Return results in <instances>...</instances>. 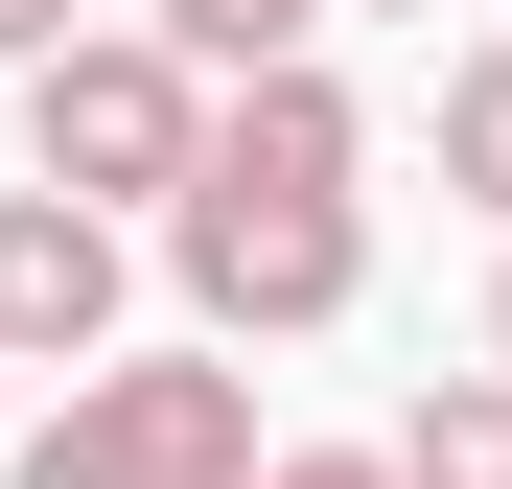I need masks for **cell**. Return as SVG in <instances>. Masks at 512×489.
Here are the masks:
<instances>
[{
  "label": "cell",
  "instance_id": "obj_2",
  "mask_svg": "<svg viewBox=\"0 0 512 489\" xmlns=\"http://www.w3.org/2000/svg\"><path fill=\"white\" fill-rule=\"evenodd\" d=\"M0 489H256V373L233 350H94L0 443Z\"/></svg>",
  "mask_w": 512,
  "mask_h": 489
},
{
  "label": "cell",
  "instance_id": "obj_7",
  "mask_svg": "<svg viewBox=\"0 0 512 489\" xmlns=\"http://www.w3.org/2000/svg\"><path fill=\"white\" fill-rule=\"evenodd\" d=\"M396 489H512V373H443L396 420Z\"/></svg>",
  "mask_w": 512,
  "mask_h": 489
},
{
  "label": "cell",
  "instance_id": "obj_12",
  "mask_svg": "<svg viewBox=\"0 0 512 489\" xmlns=\"http://www.w3.org/2000/svg\"><path fill=\"white\" fill-rule=\"evenodd\" d=\"M396 24H443V0H396Z\"/></svg>",
  "mask_w": 512,
  "mask_h": 489
},
{
  "label": "cell",
  "instance_id": "obj_10",
  "mask_svg": "<svg viewBox=\"0 0 512 489\" xmlns=\"http://www.w3.org/2000/svg\"><path fill=\"white\" fill-rule=\"evenodd\" d=\"M70 24H94V0H0V70H47V47H70Z\"/></svg>",
  "mask_w": 512,
  "mask_h": 489
},
{
  "label": "cell",
  "instance_id": "obj_5",
  "mask_svg": "<svg viewBox=\"0 0 512 489\" xmlns=\"http://www.w3.org/2000/svg\"><path fill=\"white\" fill-rule=\"evenodd\" d=\"M210 163H233V187H373V94H350V70H233V94H210Z\"/></svg>",
  "mask_w": 512,
  "mask_h": 489
},
{
  "label": "cell",
  "instance_id": "obj_13",
  "mask_svg": "<svg viewBox=\"0 0 512 489\" xmlns=\"http://www.w3.org/2000/svg\"><path fill=\"white\" fill-rule=\"evenodd\" d=\"M0 443H24V420H0Z\"/></svg>",
  "mask_w": 512,
  "mask_h": 489
},
{
  "label": "cell",
  "instance_id": "obj_6",
  "mask_svg": "<svg viewBox=\"0 0 512 489\" xmlns=\"http://www.w3.org/2000/svg\"><path fill=\"white\" fill-rule=\"evenodd\" d=\"M140 24H163V47H187V70H210V94H233V70H303L326 24H350V0H140Z\"/></svg>",
  "mask_w": 512,
  "mask_h": 489
},
{
  "label": "cell",
  "instance_id": "obj_9",
  "mask_svg": "<svg viewBox=\"0 0 512 489\" xmlns=\"http://www.w3.org/2000/svg\"><path fill=\"white\" fill-rule=\"evenodd\" d=\"M256 489H396V443H256Z\"/></svg>",
  "mask_w": 512,
  "mask_h": 489
},
{
  "label": "cell",
  "instance_id": "obj_1",
  "mask_svg": "<svg viewBox=\"0 0 512 489\" xmlns=\"http://www.w3.org/2000/svg\"><path fill=\"white\" fill-rule=\"evenodd\" d=\"M163 257H187L210 350H303V326L373 303V210L350 187H233V163H187V187H163Z\"/></svg>",
  "mask_w": 512,
  "mask_h": 489
},
{
  "label": "cell",
  "instance_id": "obj_4",
  "mask_svg": "<svg viewBox=\"0 0 512 489\" xmlns=\"http://www.w3.org/2000/svg\"><path fill=\"white\" fill-rule=\"evenodd\" d=\"M117 350V210L0 187V373H94Z\"/></svg>",
  "mask_w": 512,
  "mask_h": 489
},
{
  "label": "cell",
  "instance_id": "obj_11",
  "mask_svg": "<svg viewBox=\"0 0 512 489\" xmlns=\"http://www.w3.org/2000/svg\"><path fill=\"white\" fill-rule=\"evenodd\" d=\"M466 373H512V280H489V326H466Z\"/></svg>",
  "mask_w": 512,
  "mask_h": 489
},
{
  "label": "cell",
  "instance_id": "obj_3",
  "mask_svg": "<svg viewBox=\"0 0 512 489\" xmlns=\"http://www.w3.org/2000/svg\"><path fill=\"white\" fill-rule=\"evenodd\" d=\"M210 163V70L163 47V24H70L47 70H24V187H70V210H163Z\"/></svg>",
  "mask_w": 512,
  "mask_h": 489
},
{
  "label": "cell",
  "instance_id": "obj_8",
  "mask_svg": "<svg viewBox=\"0 0 512 489\" xmlns=\"http://www.w3.org/2000/svg\"><path fill=\"white\" fill-rule=\"evenodd\" d=\"M443 187L512 233V24H489V47H443Z\"/></svg>",
  "mask_w": 512,
  "mask_h": 489
}]
</instances>
